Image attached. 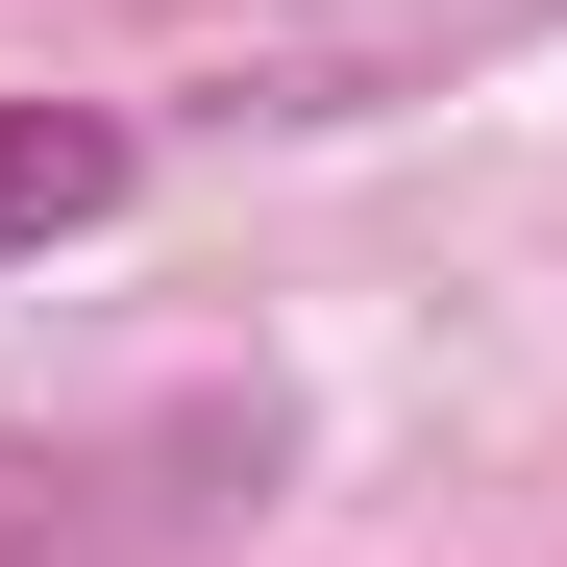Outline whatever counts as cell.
Masks as SVG:
<instances>
[{
	"mask_svg": "<svg viewBox=\"0 0 567 567\" xmlns=\"http://www.w3.org/2000/svg\"><path fill=\"white\" fill-rule=\"evenodd\" d=\"M100 198H124V148H100V124L0 100V247H50V223H100Z\"/></svg>",
	"mask_w": 567,
	"mask_h": 567,
	"instance_id": "1",
	"label": "cell"
}]
</instances>
